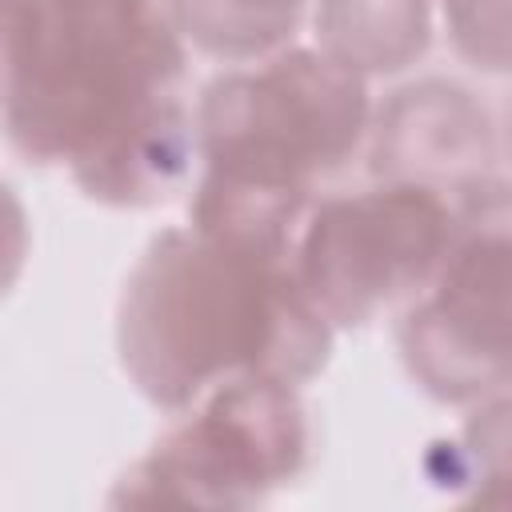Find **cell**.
Listing matches in <instances>:
<instances>
[{
	"label": "cell",
	"mask_w": 512,
	"mask_h": 512,
	"mask_svg": "<svg viewBox=\"0 0 512 512\" xmlns=\"http://www.w3.org/2000/svg\"><path fill=\"white\" fill-rule=\"evenodd\" d=\"M184 80L188 44L160 0H32L0 132L104 208H156L196 164Z\"/></svg>",
	"instance_id": "obj_1"
},
{
	"label": "cell",
	"mask_w": 512,
	"mask_h": 512,
	"mask_svg": "<svg viewBox=\"0 0 512 512\" xmlns=\"http://www.w3.org/2000/svg\"><path fill=\"white\" fill-rule=\"evenodd\" d=\"M332 328L292 276V248L164 228L132 264L116 304V356L160 412H180L232 376L308 384Z\"/></svg>",
	"instance_id": "obj_2"
},
{
	"label": "cell",
	"mask_w": 512,
	"mask_h": 512,
	"mask_svg": "<svg viewBox=\"0 0 512 512\" xmlns=\"http://www.w3.org/2000/svg\"><path fill=\"white\" fill-rule=\"evenodd\" d=\"M368 80L320 48H280L212 76L196 96L200 176L248 192L312 200L364 148Z\"/></svg>",
	"instance_id": "obj_3"
},
{
	"label": "cell",
	"mask_w": 512,
	"mask_h": 512,
	"mask_svg": "<svg viewBox=\"0 0 512 512\" xmlns=\"http://www.w3.org/2000/svg\"><path fill=\"white\" fill-rule=\"evenodd\" d=\"M156 444L124 468L112 504L260 508L312 464V420L300 388L272 376H232L208 388Z\"/></svg>",
	"instance_id": "obj_4"
},
{
	"label": "cell",
	"mask_w": 512,
	"mask_h": 512,
	"mask_svg": "<svg viewBox=\"0 0 512 512\" xmlns=\"http://www.w3.org/2000/svg\"><path fill=\"white\" fill-rule=\"evenodd\" d=\"M480 204L396 180L312 200L292 240V276L332 332L364 328L432 280Z\"/></svg>",
	"instance_id": "obj_5"
},
{
	"label": "cell",
	"mask_w": 512,
	"mask_h": 512,
	"mask_svg": "<svg viewBox=\"0 0 512 512\" xmlns=\"http://www.w3.org/2000/svg\"><path fill=\"white\" fill-rule=\"evenodd\" d=\"M508 264V192H500L464 220L432 280L400 304L396 352L428 400L468 408L508 392Z\"/></svg>",
	"instance_id": "obj_6"
},
{
	"label": "cell",
	"mask_w": 512,
	"mask_h": 512,
	"mask_svg": "<svg viewBox=\"0 0 512 512\" xmlns=\"http://www.w3.org/2000/svg\"><path fill=\"white\" fill-rule=\"evenodd\" d=\"M364 152L372 180L436 188L460 204H480L504 188L496 172L500 132L492 108L472 88L444 76L388 92L368 112Z\"/></svg>",
	"instance_id": "obj_7"
},
{
	"label": "cell",
	"mask_w": 512,
	"mask_h": 512,
	"mask_svg": "<svg viewBox=\"0 0 512 512\" xmlns=\"http://www.w3.org/2000/svg\"><path fill=\"white\" fill-rule=\"evenodd\" d=\"M316 44L356 76L408 72L432 44V0H316Z\"/></svg>",
	"instance_id": "obj_8"
},
{
	"label": "cell",
	"mask_w": 512,
	"mask_h": 512,
	"mask_svg": "<svg viewBox=\"0 0 512 512\" xmlns=\"http://www.w3.org/2000/svg\"><path fill=\"white\" fill-rule=\"evenodd\" d=\"M180 40L220 64H252L292 44L308 0H160Z\"/></svg>",
	"instance_id": "obj_9"
},
{
	"label": "cell",
	"mask_w": 512,
	"mask_h": 512,
	"mask_svg": "<svg viewBox=\"0 0 512 512\" xmlns=\"http://www.w3.org/2000/svg\"><path fill=\"white\" fill-rule=\"evenodd\" d=\"M452 52L476 72H508V0H440Z\"/></svg>",
	"instance_id": "obj_10"
},
{
	"label": "cell",
	"mask_w": 512,
	"mask_h": 512,
	"mask_svg": "<svg viewBox=\"0 0 512 512\" xmlns=\"http://www.w3.org/2000/svg\"><path fill=\"white\" fill-rule=\"evenodd\" d=\"M28 252H32L28 208L16 196V188L0 180V300L20 284L28 268Z\"/></svg>",
	"instance_id": "obj_11"
},
{
	"label": "cell",
	"mask_w": 512,
	"mask_h": 512,
	"mask_svg": "<svg viewBox=\"0 0 512 512\" xmlns=\"http://www.w3.org/2000/svg\"><path fill=\"white\" fill-rule=\"evenodd\" d=\"M28 12H32V0H0V108H4L8 92H12V76H16V64H20Z\"/></svg>",
	"instance_id": "obj_12"
}]
</instances>
